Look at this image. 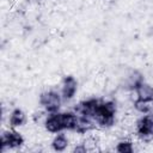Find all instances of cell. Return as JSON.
I'll list each match as a JSON object with an SVG mask.
<instances>
[{
	"mask_svg": "<svg viewBox=\"0 0 153 153\" xmlns=\"http://www.w3.org/2000/svg\"><path fill=\"white\" fill-rule=\"evenodd\" d=\"M116 111V104L112 100H100L94 111L93 120L102 128H110L115 124Z\"/></svg>",
	"mask_w": 153,
	"mask_h": 153,
	"instance_id": "obj_1",
	"label": "cell"
},
{
	"mask_svg": "<svg viewBox=\"0 0 153 153\" xmlns=\"http://www.w3.org/2000/svg\"><path fill=\"white\" fill-rule=\"evenodd\" d=\"M62 103V96L56 91H45L39 96V104L43 106V109L48 112H57L61 108Z\"/></svg>",
	"mask_w": 153,
	"mask_h": 153,
	"instance_id": "obj_2",
	"label": "cell"
},
{
	"mask_svg": "<svg viewBox=\"0 0 153 153\" xmlns=\"http://www.w3.org/2000/svg\"><path fill=\"white\" fill-rule=\"evenodd\" d=\"M136 135L142 141H151L153 139V115L143 114L136 122Z\"/></svg>",
	"mask_w": 153,
	"mask_h": 153,
	"instance_id": "obj_3",
	"label": "cell"
},
{
	"mask_svg": "<svg viewBox=\"0 0 153 153\" xmlns=\"http://www.w3.org/2000/svg\"><path fill=\"white\" fill-rule=\"evenodd\" d=\"M44 127L49 133H61L66 129V122H65V115L63 112H51L47 116L44 121Z\"/></svg>",
	"mask_w": 153,
	"mask_h": 153,
	"instance_id": "obj_4",
	"label": "cell"
},
{
	"mask_svg": "<svg viewBox=\"0 0 153 153\" xmlns=\"http://www.w3.org/2000/svg\"><path fill=\"white\" fill-rule=\"evenodd\" d=\"M24 143V137L17 130H7L1 135V148H17Z\"/></svg>",
	"mask_w": 153,
	"mask_h": 153,
	"instance_id": "obj_5",
	"label": "cell"
},
{
	"mask_svg": "<svg viewBox=\"0 0 153 153\" xmlns=\"http://www.w3.org/2000/svg\"><path fill=\"white\" fill-rule=\"evenodd\" d=\"M99 99L97 98H88L85 99L82 102H80L79 104H76V106L74 108V111L76 112V115L79 116H86V117H91L93 118L94 111L99 104Z\"/></svg>",
	"mask_w": 153,
	"mask_h": 153,
	"instance_id": "obj_6",
	"label": "cell"
},
{
	"mask_svg": "<svg viewBox=\"0 0 153 153\" xmlns=\"http://www.w3.org/2000/svg\"><path fill=\"white\" fill-rule=\"evenodd\" d=\"M78 90V81L74 76L67 75L62 80V86H61V96L63 100H71Z\"/></svg>",
	"mask_w": 153,
	"mask_h": 153,
	"instance_id": "obj_7",
	"label": "cell"
},
{
	"mask_svg": "<svg viewBox=\"0 0 153 153\" xmlns=\"http://www.w3.org/2000/svg\"><path fill=\"white\" fill-rule=\"evenodd\" d=\"M145 82V79H143V75L137 72V71H133L128 76H127V80H126V87L130 91H136L142 84Z\"/></svg>",
	"mask_w": 153,
	"mask_h": 153,
	"instance_id": "obj_8",
	"label": "cell"
},
{
	"mask_svg": "<svg viewBox=\"0 0 153 153\" xmlns=\"http://www.w3.org/2000/svg\"><path fill=\"white\" fill-rule=\"evenodd\" d=\"M76 114V112H75ZM94 120L91 117H86V116H79L78 115V121H76V127H75V131L79 134H86L88 131H91L94 128Z\"/></svg>",
	"mask_w": 153,
	"mask_h": 153,
	"instance_id": "obj_9",
	"label": "cell"
},
{
	"mask_svg": "<svg viewBox=\"0 0 153 153\" xmlns=\"http://www.w3.org/2000/svg\"><path fill=\"white\" fill-rule=\"evenodd\" d=\"M26 122V116L22 109H14L8 116V124L12 128H18L24 126Z\"/></svg>",
	"mask_w": 153,
	"mask_h": 153,
	"instance_id": "obj_10",
	"label": "cell"
},
{
	"mask_svg": "<svg viewBox=\"0 0 153 153\" xmlns=\"http://www.w3.org/2000/svg\"><path fill=\"white\" fill-rule=\"evenodd\" d=\"M135 92H136V99L146 102V103L153 102V86L143 82Z\"/></svg>",
	"mask_w": 153,
	"mask_h": 153,
	"instance_id": "obj_11",
	"label": "cell"
},
{
	"mask_svg": "<svg viewBox=\"0 0 153 153\" xmlns=\"http://www.w3.org/2000/svg\"><path fill=\"white\" fill-rule=\"evenodd\" d=\"M69 141H68V137L66 136V134L63 133H57L56 136L51 141V146L54 148V151H57V152H62L67 148Z\"/></svg>",
	"mask_w": 153,
	"mask_h": 153,
	"instance_id": "obj_12",
	"label": "cell"
},
{
	"mask_svg": "<svg viewBox=\"0 0 153 153\" xmlns=\"http://www.w3.org/2000/svg\"><path fill=\"white\" fill-rule=\"evenodd\" d=\"M116 151L117 152H121V153H130V152L134 151L133 142L131 141H128V140H122V141H120L117 143Z\"/></svg>",
	"mask_w": 153,
	"mask_h": 153,
	"instance_id": "obj_13",
	"label": "cell"
},
{
	"mask_svg": "<svg viewBox=\"0 0 153 153\" xmlns=\"http://www.w3.org/2000/svg\"><path fill=\"white\" fill-rule=\"evenodd\" d=\"M134 108L136 109V111H139L141 114H148L151 110V103H146V102L136 99L134 102Z\"/></svg>",
	"mask_w": 153,
	"mask_h": 153,
	"instance_id": "obj_14",
	"label": "cell"
}]
</instances>
